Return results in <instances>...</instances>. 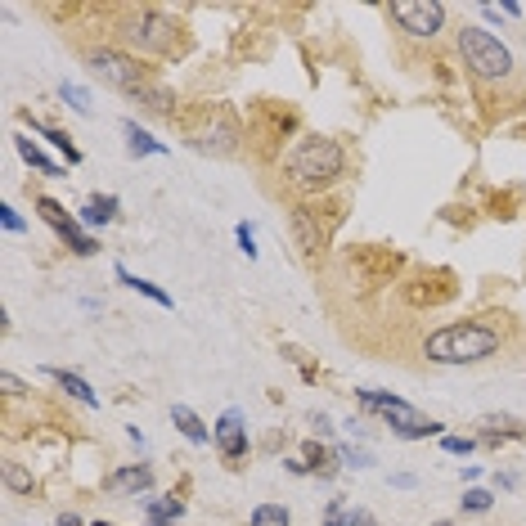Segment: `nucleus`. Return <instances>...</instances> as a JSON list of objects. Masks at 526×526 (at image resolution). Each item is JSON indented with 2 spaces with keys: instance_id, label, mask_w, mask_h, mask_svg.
Segmentation results:
<instances>
[{
  "instance_id": "nucleus-16",
  "label": "nucleus",
  "mask_w": 526,
  "mask_h": 526,
  "mask_svg": "<svg viewBox=\"0 0 526 526\" xmlns=\"http://www.w3.org/2000/svg\"><path fill=\"white\" fill-rule=\"evenodd\" d=\"M18 153H23V158H27L36 171H45V176H59V167H54V162H50V158H45V153H41L32 139H18Z\"/></svg>"
},
{
  "instance_id": "nucleus-5",
  "label": "nucleus",
  "mask_w": 526,
  "mask_h": 526,
  "mask_svg": "<svg viewBox=\"0 0 526 526\" xmlns=\"http://www.w3.org/2000/svg\"><path fill=\"white\" fill-rule=\"evenodd\" d=\"M91 68H95V77H104V81L118 86V91H131V95L144 91V72H139V63L127 59V54H118V50H100V54H91Z\"/></svg>"
},
{
  "instance_id": "nucleus-31",
  "label": "nucleus",
  "mask_w": 526,
  "mask_h": 526,
  "mask_svg": "<svg viewBox=\"0 0 526 526\" xmlns=\"http://www.w3.org/2000/svg\"><path fill=\"white\" fill-rule=\"evenodd\" d=\"M351 526H374V518H369L365 509H356V522H351Z\"/></svg>"
},
{
  "instance_id": "nucleus-1",
  "label": "nucleus",
  "mask_w": 526,
  "mask_h": 526,
  "mask_svg": "<svg viewBox=\"0 0 526 526\" xmlns=\"http://www.w3.org/2000/svg\"><path fill=\"white\" fill-rule=\"evenodd\" d=\"M423 351H427V360H436V365H477V360H486V356L500 351V333L486 329V324L464 320V324H450V329L432 333Z\"/></svg>"
},
{
  "instance_id": "nucleus-9",
  "label": "nucleus",
  "mask_w": 526,
  "mask_h": 526,
  "mask_svg": "<svg viewBox=\"0 0 526 526\" xmlns=\"http://www.w3.org/2000/svg\"><path fill=\"white\" fill-rule=\"evenodd\" d=\"M131 36L139 41V45H148V50H167V45H171V23L158 18V14H144V18L135 23Z\"/></svg>"
},
{
  "instance_id": "nucleus-4",
  "label": "nucleus",
  "mask_w": 526,
  "mask_h": 526,
  "mask_svg": "<svg viewBox=\"0 0 526 526\" xmlns=\"http://www.w3.org/2000/svg\"><path fill=\"white\" fill-rule=\"evenodd\" d=\"M365 400V409H374V414H383L387 423H392L396 432L405 436V441H418V436H432V432H441V423H432V418H423V414H414L405 400H396V396H383V392H360Z\"/></svg>"
},
{
  "instance_id": "nucleus-29",
  "label": "nucleus",
  "mask_w": 526,
  "mask_h": 526,
  "mask_svg": "<svg viewBox=\"0 0 526 526\" xmlns=\"http://www.w3.org/2000/svg\"><path fill=\"white\" fill-rule=\"evenodd\" d=\"M239 244H244L248 257H257V248H253V230H248V225H239Z\"/></svg>"
},
{
  "instance_id": "nucleus-12",
  "label": "nucleus",
  "mask_w": 526,
  "mask_h": 526,
  "mask_svg": "<svg viewBox=\"0 0 526 526\" xmlns=\"http://www.w3.org/2000/svg\"><path fill=\"white\" fill-rule=\"evenodd\" d=\"M113 212H118V198H91L81 207V221L86 225H104V221H113Z\"/></svg>"
},
{
  "instance_id": "nucleus-15",
  "label": "nucleus",
  "mask_w": 526,
  "mask_h": 526,
  "mask_svg": "<svg viewBox=\"0 0 526 526\" xmlns=\"http://www.w3.org/2000/svg\"><path fill=\"white\" fill-rule=\"evenodd\" d=\"M54 383H59L63 392H72V396H77V400H86V405H95V392H91V387H86V383H81L77 374H68V369H54Z\"/></svg>"
},
{
  "instance_id": "nucleus-34",
  "label": "nucleus",
  "mask_w": 526,
  "mask_h": 526,
  "mask_svg": "<svg viewBox=\"0 0 526 526\" xmlns=\"http://www.w3.org/2000/svg\"><path fill=\"white\" fill-rule=\"evenodd\" d=\"M436 526H445V522H436Z\"/></svg>"
},
{
  "instance_id": "nucleus-7",
  "label": "nucleus",
  "mask_w": 526,
  "mask_h": 526,
  "mask_svg": "<svg viewBox=\"0 0 526 526\" xmlns=\"http://www.w3.org/2000/svg\"><path fill=\"white\" fill-rule=\"evenodd\" d=\"M216 445H221L225 459H244V450H248V427H244V414H239V409H225V414H221V423H216Z\"/></svg>"
},
{
  "instance_id": "nucleus-2",
  "label": "nucleus",
  "mask_w": 526,
  "mask_h": 526,
  "mask_svg": "<svg viewBox=\"0 0 526 526\" xmlns=\"http://www.w3.org/2000/svg\"><path fill=\"white\" fill-rule=\"evenodd\" d=\"M342 176V148L324 135H306L292 153H288V180L297 189H324Z\"/></svg>"
},
{
  "instance_id": "nucleus-17",
  "label": "nucleus",
  "mask_w": 526,
  "mask_h": 526,
  "mask_svg": "<svg viewBox=\"0 0 526 526\" xmlns=\"http://www.w3.org/2000/svg\"><path fill=\"white\" fill-rule=\"evenodd\" d=\"M148 482H153V477H148V468H122V473L113 477V486H118V491H144Z\"/></svg>"
},
{
  "instance_id": "nucleus-24",
  "label": "nucleus",
  "mask_w": 526,
  "mask_h": 526,
  "mask_svg": "<svg viewBox=\"0 0 526 526\" xmlns=\"http://www.w3.org/2000/svg\"><path fill=\"white\" fill-rule=\"evenodd\" d=\"M351 522H356V509L333 504V509H329V522H324V526H351Z\"/></svg>"
},
{
  "instance_id": "nucleus-30",
  "label": "nucleus",
  "mask_w": 526,
  "mask_h": 526,
  "mask_svg": "<svg viewBox=\"0 0 526 526\" xmlns=\"http://www.w3.org/2000/svg\"><path fill=\"white\" fill-rule=\"evenodd\" d=\"M0 387H5V392H23V383H18V378H14V374H0Z\"/></svg>"
},
{
  "instance_id": "nucleus-18",
  "label": "nucleus",
  "mask_w": 526,
  "mask_h": 526,
  "mask_svg": "<svg viewBox=\"0 0 526 526\" xmlns=\"http://www.w3.org/2000/svg\"><path fill=\"white\" fill-rule=\"evenodd\" d=\"M482 427H486V436H495V432L518 436V432H522V423H518V418H495V414H486V418H482Z\"/></svg>"
},
{
  "instance_id": "nucleus-10",
  "label": "nucleus",
  "mask_w": 526,
  "mask_h": 526,
  "mask_svg": "<svg viewBox=\"0 0 526 526\" xmlns=\"http://www.w3.org/2000/svg\"><path fill=\"white\" fill-rule=\"evenodd\" d=\"M292 234H297V248H301L306 257L320 253V225H315V212H311V207H297V212H292Z\"/></svg>"
},
{
  "instance_id": "nucleus-20",
  "label": "nucleus",
  "mask_w": 526,
  "mask_h": 526,
  "mask_svg": "<svg viewBox=\"0 0 526 526\" xmlns=\"http://www.w3.org/2000/svg\"><path fill=\"white\" fill-rule=\"evenodd\" d=\"M167 518H180V500H158V504H148V522H167Z\"/></svg>"
},
{
  "instance_id": "nucleus-32",
  "label": "nucleus",
  "mask_w": 526,
  "mask_h": 526,
  "mask_svg": "<svg viewBox=\"0 0 526 526\" xmlns=\"http://www.w3.org/2000/svg\"><path fill=\"white\" fill-rule=\"evenodd\" d=\"M95 526H113V522H95Z\"/></svg>"
},
{
  "instance_id": "nucleus-19",
  "label": "nucleus",
  "mask_w": 526,
  "mask_h": 526,
  "mask_svg": "<svg viewBox=\"0 0 526 526\" xmlns=\"http://www.w3.org/2000/svg\"><path fill=\"white\" fill-rule=\"evenodd\" d=\"M127 135H131V153H135V158H139V153H162V144H158V139H148L135 122H127Z\"/></svg>"
},
{
  "instance_id": "nucleus-6",
  "label": "nucleus",
  "mask_w": 526,
  "mask_h": 526,
  "mask_svg": "<svg viewBox=\"0 0 526 526\" xmlns=\"http://www.w3.org/2000/svg\"><path fill=\"white\" fill-rule=\"evenodd\" d=\"M392 18L414 36H432L445 23V5H436V0H396Z\"/></svg>"
},
{
  "instance_id": "nucleus-11",
  "label": "nucleus",
  "mask_w": 526,
  "mask_h": 526,
  "mask_svg": "<svg viewBox=\"0 0 526 526\" xmlns=\"http://www.w3.org/2000/svg\"><path fill=\"white\" fill-rule=\"evenodd\" d=\"M171 418H176V427H180V432H185V436H189L194 445H203V441H207V427L198 423V414H194V409L176 405V409H171Z\"/></svg>"
},
{
  "instance_id": "nucleus-14",
  "label": "nucleus",
  "mask_w": 526,
  "mask_h": 526,
  "mask_svg": "<svg viewBox=\"0 0 526 526\" xmlns=\"http://www.w3.org/2000/svg\"><path fill=\"white\" fill-rule=\"evenodd\" d=\"M253 526H292V518H288L283 504H257L253 509Z\"/></svg>"
},
{
  "instance_id": "nucleus-23",
  "label": "nucleus",
  "mask_w": 526,
  "mask_h": 526,
  "mask_svg": "<svg viewBox=\"0 0 526 526\" xmlns=\"http://www.w3.org/2000/svg\"><path fill=\"white\" fill-rule=\"evenodd\" d=\"M464 509H468V513H486V509H491V495H486V491H468V495H464Z\"/></svg>"
},
{
  "instance_id": "nucleus-8",
  "label": "nucleus",
  "mask_w": 526,
  "mask_h": 526,
  "mask_svg": "<svg viewBox=\"0 0 526 526\" xmlns=\"http://www.w3.org/2000/svg\"><path fill=\"white\" fill-rule=\"evenodd\" d=\"M36 207H41V216H45V221H50V225L63 234V239H68V248H72V253H81V257H91V253H95V244H91V239H86L77 225H72V216H63V207H59V203L41 198Z\"/></svg>"
},
{
  "instance_id": "nucleus-22",
  "label": "nucleus",
  "mask_w": 526,
  "mask_h": 526,
  "mask_svg": "<svg viewBox=\"0 0 526 526\" xmlns=\"http://www.w3.org/2000/svg\"><path fill=\"white\" fill-rule=\"evenodd\" d=\"M338 459H342V464H351V468H369V464H374L365 450H351V445H338Z\"/></svg>"
},
{
  "instance_id": "nucleus-21",
  "label": "nucleus",
  "mask_w": 526,
  "mask_h": 526,
  "mask_svg": "<svg viewBox=\"0 0 526 526\" xmlns=\"http://www.w3.org/2000/svg\"><path fill=\"white\" fill-rule=\"evenodd\" d=\"M63 100H68L77 113H91V95H86L81 86H68V81H63Z\"/></svg>"
},
{
  "instance_id": "nucleus-25",
  "label": "nucleus",
  "mask_w": 526,
  "mask_h": 526,
  "mask_svg": "<svg viewBox=\"0 0 526 526\" xmlns=\"http://www.w3.org/2000/svg\"><path fill=\"white\" fill-rule=\"evenodd\" d=\"M5 482H9V486H14V491H32V477H27V473H18V468H14V464H9V468H5Z\"/></svg>"
},
{
  "instance_id": "nucleus-28",
  "label": "nucleus",
  "mask_w": 526,
  "mask_h": 526,
  "mask_svg": "<svg viewBox=\"0 0 526 526\" xmlns=\"http://www.w3.org/2000/svg\"><path fill=\"white\" fill-rule=\"evenodd\" d=\"M445 450H450V454H468L473 441H464V436H445Z\"/></svg>"
},
{
  "instance_id": "nucleus-13",
  "label": "nucleus",
  "mask_w": 526,
  "mask_h": 526,
  "mask_svg": "<svg viewBox=\"0 0 526 526\" xmlns=\"http://www.w3.org/2000/svg\"><path fill=\"white\" fill-rule=\"evenodd\" d=\"M118 279H122L127 288H135V292H144V297H153L158 306H171V297H167V292H162L158 283H144V279H135L131 270H122V265H118Z\"/></svg>"
},
{
  "instance_id": "nucleus-33",
  "label": "nucleus",
  "mask_w": 526,
  "mask_h": 526,
  "mask_svg": "<svg viewBox=\"0 0 526 526\" xmlns=\"http://www.w3.org/2000/svg\"><path fill=\"white\" fill-rule=\"evenodd\" d=\"M158 526H171V522H158Z\"/></svg>"
},
{
  "instance_id": "nucleus-27",
  "label": "nucleus",
  "mask_w": 526,
  "mask_h": 526,
  "mask_svg": "<svg viewBox=\"0 0 526 526\" xmlns=\"http://www.w3.org/2000/svg\"><path fill=\"white\" fill-rule=\"evenodd\" d=\"M0 221H5V230H14V234L23 230V216H18L14 207H0Z\"/></svg>"
},
{
  "instance_id": "nucleus-26",
  "label": "nucleus",
  "mask_w": 526,
  "mask_h": 526,
  "mask_svg": "<svg viewBox=\"0 0 526 526\" xmlns=\"http://www.w3.org/2000/svg\"><path fill=\"white\" fill-rule=\"evenodd\" d=\"M45 139H54V148H59V153H68V162H77V158H81V153H77V148L68 144V135H59V131H45Z\"/></svg>"
},
{
  "instance_id": "nucleus-3",
  "label": "nucleus",
  "mask_w": 526,
  "mask_h": 526,
  "mask_svg": "<svg viewBox=\"0 0 526 526\" xmlns=\"http://www.w3.org/2000/svg\"><path fill=\"white\" fill-rule=\"evenodd\" d=\"M459 50H464V63L477 72V77H486V81H495V77H509V68H513V54L500 45V36H491L486 27H464L459 32Z\"/></svg>"
}]
</instances>
